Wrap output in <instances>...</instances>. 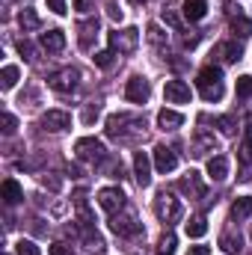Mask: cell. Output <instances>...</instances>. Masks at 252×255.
Returning <instances> with one entry per match:
<instances>
[{
  "label": "cell",
  "instance_id": "cell-32",
  "mask_svg": "<svg viewBox=\"0 0 252 255\" xmlns=\"http://www.w3.org/2000/svg\"><path fill=\"white\" fill-rule=\"evenodd\" d=\"M98 113H101V104H86L83 107V125H92L98 119Z\"/></svg>",
  "mask_w": 252,
  "mask_h": 255
},
{
  "label": "cell",
  "instance_id": "cell-34",
  "mask_svg": "<svg viewBox=\"0 0 252 255\" xmlns=\"http://www.w3.org/2000/svg\"><path fill=\"white\" fill-rule=\"evenodd\" d=\"M0 125H3V133H6V136H12V133H15V128H18V122H15V116H12V113H3V116H0Z\"/></svg>",
  "mask_w": 252,
  "mask_h": 255
},
{
  "label": "cell",
  "instance_id": "cell-15",
  "mask_svg": "<svg viewBox=\"0 0 252 255\" xmlns=\"http://www.w3.org/2000/svg\"><path fill=\"white\" fill-rule=\"evenodd\" d=\"M181 190L187 193L190 199H205V184H202L199 172H187V178H181Z\"/></svg>",
  "mask_w": 252,
  "mask_h": 255
},
{
  "label": "cell",
  "instance_id": "cell-12",
  "mask_svg": "<svg viewBox=\"0 0 252 255\" xmlns=\"http://www.w3.org/2000/svg\"><path fill=\"white\" fill-rule=\"evenodd\" d=\"M110 229H113L116 235H122V238H133V235H139V232H142V226H139L133 217H116V214H113Z\"/></svg>",
  "mask_w": 252,
  "mask_h": 255
},
{
  "label": "cell",
  "instance_id": "cell-4",
  "mask_svg": "<svg viewBox=\"0 0 252 255\" xmlns=\"http://www.w3.org/2000/svg\"><path fill=\"white\" fill-rule=\"evenodd\" d=\"M136 42H139V30L136 27H127V30H116V33H110V48L113 51H133L136 48Z\"/></svg>",
  "mask_w": 252,
  "mask_h": 255
},
{
  "label": "cell",
  "instance_id": "cell-38",
  "mask_svg": "<svg viewBox=\"0 0 252 255\" xmlns=\"http://www.w3.org/2000/svg\"><path fill=\"white\" fill-rule=\"evenodd\" d=\"M163 21H166L169 27H181V18H178L175 12H169V9H163Z\"/></svg>",
  "mask_w": 252,
  "mask_h": 255
},
{
  "label": "cell",
  "instance_id": "cell-28",
  "mask_svg": "<svg viewBox=\"0 0 252 255\" xmlns=\"http://www.w3.org/2000/svg\"><path fill=\"white\" fill-rule=\"evenodd\" d=\"M232 30H235L238 36H252V21L244 18V15H238V18H232Z\"/></svg>",
  "mask_w": 252,
  "mask_h": 255
},
{
  "label": "cell",
  "instance_id": "cell-45",
  "mask_svg": "<svg viewBox=\"0 0 252 255\" xmlns=\"http://www.w3.org/2000/svg\"><path fill=\"white\" fill-rule=\"evenodd\" d=\"M184 45H187V48H196V45H199V36H187Z\"/></svg>",
  "mask_w": 252,
  "mask_h": 255
},
{
  "label": "cell",
  "instance_id": "cell-26",
  "mask_svg": "<svg viewBox=\"0 0 252 255\" xmlns=\"http://www.w3.org/2000/svg\"><path fill=\"white\" fill-rule=\"evenodd\" d=\"M205 151H214V139H208V136H199V139L190 145V154H193V157H202Z\"/></svg>",
  "mask_w": 252,
  "mask_h": 255
},
{
  "label": "cell",
  "instance_id": "cell-25",
  "mask_svg": "<svg viewBox=\"0 0 252 255\" xmlns=\"http://www.w3.org/2000/svg\"><path fill=\"white\" fill-rule=\"evenodd\" d=\"M205 232H208V223L202 217H193L187 223V238H205Z\"/></svg>",
  "mask_w": 252,
  "mask_h": 255
},
{
  "label": "cell",
  "instance_id": "cell-22",
  "mask_svg": "<svg viewBox=\"0 0 252 255\" xmlns=\"http://www.w3.org/2000/svg\"><path fill=\"white\" fill-rule=\"evenodd\" d=\"M18 83V65H3V71H0V86L3 89H12Z\"/></svg>",
  "mask_w": 252,
  "mask_h": 255
},
{
  "label": "cell",
  "instance_id": "cell-39",
  "mask_svg": "<svg viewBox=\"0 0 252 255\" xmlns=\"http://www.w3.org/2000/svg\"><path fill=\"white\" fill-rule=\"evenodd\" d=\"M48 9L57 15H65V0H48Z\"/></svg>",
  "mask_w": 252,
  "mask_h": 255
},
{
  "label": "cell",
  "instance_id": "cell-48",
  "mask_svg": "<svg viewBox=\"0 0 252 255\" xmlns=\"http://www.w3.org/2000/svg\"><path fill=\"white\" fill-rule=\"evenodd\" d=\"M130 3H145V0H130Z\"/></svg>",
  "mask_w": 252,
  "mask_h": 255
},
{
  "label": "cell",
  "instance_id": "cell-3",
  "mask_svg": "<svg viewBox=\"0 0 252 255\" xmlns=\"http://www.w3.org/2000/svg\"><path fill=\"white\" fill-rule=\"evenodd\" d=\"M74 154L86 163H98V160H104V142L95 136H83L74 142Z\"/></svg>",
  "mask_w": 252,
  "mask_h": 255
},
{
  "label": "cell",
  "instance_id": "cell-29",
  "mask_svg": "<svg viewBox=\"0 0 252 255\" xmlns=\"http://www.w3.org/2000/svg\"><path fill=\"white\" fill-rule=\"evenodd\" d=\"M220 247H223L226 253H241V235L235 238V235H229V232H226V235L220 238Z\"/></svg>",
  "mask_w": 252,
  "mask_h": 255
},
{
  "label": "cell",
  "instance_id": "cell-40",
  "mask_svg": "<svg viewBox=\"0 0 252 255\" xmlns=\"http://www.w3.org/2000/svg\"><path fill=\"white\" fill-rule=\"evenodd\" d=\"M148 39H151L154 45H160V42H163V36H160V27H157V24H151V27H148Z\"/></svg>",
  "mask_w": 252,
  "mask_h": 255
},
{
  "label": "cell",
  "instance_id": "cell-17",
  "mask_svg": "<svg viewBox=\"0 0 252 255\" xmlns=\"http://www.w3.org/2000/svg\"><path fill=\"white\" fill-rule=\"evenodd\" d=\"M157 125L163 128V130H175V128L184 125V116H181L178 110H166V107H163V110L157 113Z\"/></svg>",
  "mask_w": 252,
  "mask_h": 255
},
{
  "label": "cell",
  "instance_id": "cell-31",
  "mask_svg": "<svg viewBox=\"0 0 252 255\" xmlns=\"http://www.w3.org/2000/svg\"><path fill=\"white\" fill-rule=\"evenodd\" d=\"M217 128H220L226 136H232L235 128H238V122H235V116H220V119H217Z\"/></svg>",
  "mask_w": 252,
  "mask_h": 255
},
{
  "label": "cell",
  "instance_id": "cell-10",
  "mask_svg": "<svg viewBox=\"0 0 252 255\" xmlns=\"http://www.w3.org/2000/svg\"><path fill=\"white\" fill-rule=\"evenodd\" d=\"M42 125L48 128V130H54V133H60V130H68L71 128V116L65 110H48L42 116Z\"/></svg>",
  "mask_w": 252,
  "mask_h": 255
},
{
  "label": "cell",
  "instance_id": "cell-8",
  "mask_svg": "<svg viewBox=\"0 0 252 255\" xmlns=\"http://www.w3.org/2000/svg\"><path fill=\"white\" fill-rule=\"evenodd\" d=\"M133 175H136V184L139 187H148L151 184V160L145 151H136L133 154Z\"/></svg>",
  "mask_w": 252,
  "mask_h": 255
},
{
  "label": "cell",
  "instance_id": "cell-23",
  "mask_svg": "<svg viewBox=\"0 0 252 255\" xmlns=\"http://www.w3.org/2000/svg\"><path fill=\"white\" fill-rule=\"evenodd\" d=\"M18 24H21L24 30H36V27H39V15H36L33 9H21V12H18Z\"/></svg>",
  "mask_w": 252,
  "mask_h": 255
},
{
  "label": "cell",
  "instance_id": "cell-42",
  "mask_svg": "<svg viewBox=\"0 0 252 255\" xmlns=\"http://www.w3.org/2000/svg\"><path fill=\"white\" fill-rule=\"evenodd\" d=\"M107 15H110V18H116V21H122V9H119L116 3H110V6H107Z\"/></svg>",
  "mask_w": 252,
  "mask_h": 255
},
{
  "label": "cell",
  "instance_id": "cell-5",
  "mask_svg": "<svg viewBox=\"0 0 252 255\" xmlns=\"http://www.w3.org/2000/svg\"><path fill=\"white\" fill-rule=\"evenodd\" d=\"M98 205L107 214H116V211L125 208V193L119 190V187H104V190H98Z\"/></svg>",
  "mask_w": 252,
  "mask_h": 255
},
{
  "label": "cell",
  "instance_id": "cell-35",
  "mask_svg": "<svg viewBox=\"0 0 252 255\" xmlns=\"http://www.w3.org/2000/svg\"><path fill=\"white\" fill-rule=\"evenodd\" d=\"M238 157H241V163H244V166H250V163H252V142H250V139H244V145L238 148Z\"/></svg>",
  "mask_w": 252,
  "mask_h": 255
},
{
  "label": "cell",
  "instance_id": "cell-30",
  "mask_svg": "<svg viewBox=\"0 0 252 255\" xmlns=\"http://www.w3.org/2000/svg\"><path fill=\"white\" fill-rule=\"evenodd\" d=\"M113 57H116V51L110 48V51H98L92 60H95V65H98V68H110V65H113Z\"/></svg>",
  "mask_w": 252,
  "mask_h": 255
},
{
  "label": "cell",
  "instance_id": "cell-20",
  "mask_svg": "<svg viewBox=\"0 0 252 255\" xmlns=\"http://www.w3.org/2000/svg\"><path fill=\"white\" fill-rule=\"evenodd\" d=\"M232 217H235V220H247V217H252V196H241V199H235V205H232Z\"/></svg>",
  "mask_w": 252,
  "mask_h": 255
},
{
  "label": "cell",
  "instance_id": "cell-16",
  "mask_svg": "<svg viewBox=\"0 0 252 255\" xmlns=\"http://www.w3.org/2000/svg\"><path fill=\"white\" fill-rule=\"evenodd\" d=\"M0 196H3L6 205H18V202L24 199V190H21V184H18L15 178H6L3 187H0Z\"/></svg>",
  "mask_w": 252,
  "mask_h": 255
},
{
  "label": "cell",
  "instance_id": "cell-21",
  "mask_svg": "<svg viewBox=\"0 0 252 255\" xmlns=\"http://www.w3.org/2000/svg\"><path fill=\"white\" fill-rule=\"evenodd\" d=\"M83 238H86V250H89V253L101 255L104 250H107V244H104V238H101L98 232H92V229H86V235H83Z\"/></svg>",
  "mask_w": 252,
  "mask_h": 255
},
{
  "label": "cell",
  "instance_id": "cell-44",
  "mask_svg": "<svg viewBox=\"0 0 252 255\" xmlns=\"http://www.w3.org/2000/svg\"><path fill=\"white\" fill-rule=\"evenodd\" d=\"M45 187H51V190H60V178H45Z\"/></svg>",
  "mask_w": 252,
  "mask_h": 255
},
{
  "label": "cell",
  "instance_id": "cell-13",
  "mask_svg": "<svg viewBox=\"0 0 252 255\" xmlns=\"http://www.w3.org/2000/svg\"><path fill=\"white\" fill-rule=\"evenodd\" d=\"M214 57H220L223 63H241L244 48H241V45H235V42H223V45H217V48H214Z\"/></svg>",
  "mask_w": 252,
  "mask_h": 255
},
{
  "label": "cell",
  "instance_id": "cell-11",
  "mask_svg": "<svg viewBox=\"0 0 252 255\" xmlns=\"http://www.w3.org/2000/svg\"><path fill=\"white\" fill-rule=\"evenodd\" d=\"M154 166H157V172H172V169L178 166L175 151L166 148V145H157V148H154Z\"/></svg>",
  "mask_w": 252,
  "mask_h": 255
},
{
  "label": "cell",
  "instance_id": "cell-14",
  "mask_svg": "<svg viewBox=\"0 0 252 255\" xmlns=\"http://www.w3.org/2000/svg\"><path fill=\"white\" fill-rule=\"evenodd\" d=\"M42 48H45L48 54H60L65 48V33L63 30H48V33H42Z\"/></svg>",
  "mask_w": 252,
  "mask_h": 255
},
{
  "label": "cell",
  "instance_id": "cell-2",
  "mask_svg": "<svg viewBox=\"0 0 252 255\" xmlns=\"http://www.w3.org/2000/svg\"><path fill=\"white\" fill-rule=\"evenodd\" d=\"M154 214H157L160 223H175V220H181V202L172 193L160 190L157 199H154Z\"/></svg>",
  "mask_w": 252,
  "mask_h": 255
},
{
  "label": "cell",
  "instance_id": "cell-9",
  "mask_svg": "<svg viewBox=\"0 0 252 255\" xmlns=\"http://www.w3.org/2000/svg\"><path fill=\"white\" fill-rule=\"evenodd\" d=\"M77 77H80L77 68H65V71H60V74H51L48 83H51L57 92H71V89L77 86Z\"/></svg>",
  "mask_w": 252,
  "mask_h": 255
},
{
  "label": "cell",
  "instance_id": "cell-24",
  "mask_svg": "<svg viewBox=\"0 0 252 255\" xmlns=\"http://www.w3.org/2000/svg\"><path fill=\"white\" fill-rule=\"evenodd\" d=\"M92 33H98V18H92V21L80 24V48H89V39H92Z\"/></svg>",
  "mask_w": 252,
  "mask_h": 255
},
{
  "label": "cell",
  "instance_id": "cell-6",
  "mask_svg": "<svg viewBox=\"0 0 252 255\" xmlns=\"http://www.w3.org/2000/svg\"><path fill=\"white\" fill-rule=\"evenodd\" d=\"M125 95H127V101H133V104H145L148 95H151V86H148L145 77H130L125 86Z\"/></svg>",
  "mask_w": 252,
  "mask_h": 255
},
{
  "label": "cell",
  "instance_id": "cell-46",
  "mask_svg": "<svg viewBox=\"0 0 252 255\" xmlns=\"http://www.w3.org/2000/svg\"><path fill=\"white\" fill-rule=\"evenodd\" d=\"M247 139H250V142H252V113H250V116H247Z\"/></svg>",
  "mask_w": 252,
  "mask_h": 255
},
{
  "label": "cell",
  "instance_id": "cell-36",
  "mask_svg": "<svg viewBox=\"0 0 252 255\" xmlns=\"http://www.w3.org/2000/svg\"><path fill=\"white\" fill-rule=\"evenodd\" d=\"M18 255H39V247L33 241H21L18 244Z\"/></svg>",
  "mask_w": 252,
  "mask_h": 255
},
{
  "label": "cell",
  "instance_id": "cell-1",
  "mask_svg": "<svg viewBox=\"0 0 252 255\" xmlns=\"http://www.w3.org/2000/svg\"><path fill=\"white\" fill-rule=\"evenodd\" d=\"M196 86H199V92H202L205 101H220L226 95V89H223V71L217 65H205L199 71V77H196Z\"/></svg>",
  "mask_w": 252,
  "mask_h": 255
},
{
  "label": "cell",
  "instance_id": "cell-33",
  "mask_svg": "<svg viewBox=\"0 0 252 255\" xmlns=\"http://www.w3.org/2000/svg\"><path fill=\"white\" fill-rule=\"evenodd\" d=\"M238 95H241V98H250V95H252V77H250V74L238 77Z\"/></svg>",
  "mask_w": 252,
  "mask_h": 255
},
{
  "label": "cell",
  "instance_id": "cell-7",
  "mask_svg": "<svg viewBox=\"0 0 252 255\" xmlns=\"http://www.w3.org/2000/svg\"><path fill=\"white\" fill-rule=\"evenodd\" d=\"M163 95H166L169 104H187L190 101V86L184 83V80H166Z\"/></svg>",
  "mask_w": 252,
  "mask_h": 255
},
{
  "label": "cell",
  "instance_id": "cell-19",
  "mask_svg": "<svg viewBox=\"0 0 252 255\" xmlns=\"http://www.w3.org/2000/svg\"><path fill=\"white\" fill-rule=\"evenodd\" d=\"M208 12V3L205 0H184V18L187 21H202Z\"/></svg>",
  "mask_w": 252,
  "mask_h": 255
},
{
  "label": "cell",
  "instance_id": "cell-37",
  "mask_svg": "<svg viewBox=\"0 0 252 255\" xmlns=\"http://www.w3.org/2000/svg\"><path fill=\"white\" fill-rule=\"evenodd\" d=\"M18 54H21L24 60H33V45H30L27 39H21V42H18Z\"/></svg>",
  "mask_w": 252,
  "mask_h": 255
},
{
  "label": "cell",
  "instance_id": "cell-41",
  "mask_svg": "<svg viewBox=\"0 0 252 255\" xmlns=\"http://www.w3.org/2000/svg\"><path fill=\"white\" fill-rule=\"evenodd\" d=\"M51 255H71V250H68L65 244H54V247H51Z\"/></svg>",
  "mask_w": 252,
  "mask_h": 255
},
{
  "label": "cell",
  "instance_id": "cell-43",
  "mask_svg": "<svg viewBox=\"0 0 252 255\" xmlns=\"http://www.w3.org/2000/svg\"><path fill=\"white\" fill-rule=\"evenodd\" d=\"M187 255H211V250H208V247H190Z\"/></svg>",
  "mask_w": 252,
  "mask_h": 255
},
{
  "label": "cell",
  "instance_id": "cell-47",
  "mask_svg": "<svg viewBox=\"0 0 252 255\" xmlns=\"http://www.w3.org/2000/svg\"><path fill=\"white\" fill-rule=\"evenodd\" d=\"M74 6H77V9H86V0H74Z\"/></svg>",
  "mask_w": 252,
  "mask_h": 255
},
{
  "label": "cell",
  "instance_id": "cell-18",
  "mask_svg": "<svg viewBox=\"0 0 252 255\" xmlns=\"http://www.w3.org/2000/svg\"><path fill=\"white\" fill-rule=\"evenodd\" d=\"M208 175H211L214 181H223V178L229 175V160H226L223 154H214V157L208 160Z\"/></svg>",
  "mask_w": 252,
  "mask_h": 255
},
{
  "label": "cell",
  "instance_id": "cell-27",
  "mask_svg": "<svg viewBox=\"0 0 252 255\" xmlns=\"http://www.w3.org/2000/svg\"><path fill=\"white\" fill-rule=\"evenodd\" d=\"M175 247H178V238L169 232V235H163V238H160V244H157V253H160V255H172V253H175Z\"/></svg>",
  "mask_w": 252,
  "mask_h": 255
}]
</instances>
